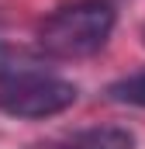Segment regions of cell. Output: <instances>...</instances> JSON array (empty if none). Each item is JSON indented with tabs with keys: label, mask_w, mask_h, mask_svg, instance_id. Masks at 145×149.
Listing matches in <instances>:
<instances>
[{
	"label": "cell",
	"mask_w": 145,
	"mask_h": 149,
	"mask_svg": "<svg viewBox=\"0 0 145 149\" xmlns=\"http://www.w3.org/2000/svg\"><path fill=\"white\" fill-rule=\"evenodd\" d=\"M114 31V10L100 0H79L59 7L38 28V49L52 59H83L93 56Z\"/></svg>",
	"instance_id": "6da1fadb"
},
{
	"label": "cell",
	"mask_w": 145,
	"mask_h": 149,
	"mask_svg": "<svg viewBox=\"0 0 145 149\" xmlns=\"http://www.w3.org/2000/svg\"><path fill=\"white\" fill-rule=\"evenodd\" d=\"M76 101L69 80L45 73H7L0 80V111L14 118H48L62 114Z\"/></svg>",
	"instance_id": "7a4b0ae2"
},
{
	"label": "cell",
	"mask_w": 145,
	"mask_h": 149,
	"mask_svg": "<svg viewBox=\"0 0 145 149\" xmlns=\"http://www.w3.org/2000/svg\"><path fill=\"white\" fill-rule=\"evenodd\" d=\"M52 149H135V135H131L128 128L104 125V128L76 132V135L62 139L59 146H52Z\"/></svg>",
	"instance_id": "3957f363"
},
{
	"label": "cell",
	"mask_w": 145,
	"mask_h": 149,
	"mask_svg": "<svg viewBox=\"0 0 145 149\" xmlns=\"http://www.w3.org/2000/svg\"><path fill=\"white\" fill-rule=\"evenodd\" d=\"M110 101L117 104H135V108H145V70L142 73H131V76H121L107 87Z\"/></svg>",
	"instance_id": "277c9868"
}]
</instances>
